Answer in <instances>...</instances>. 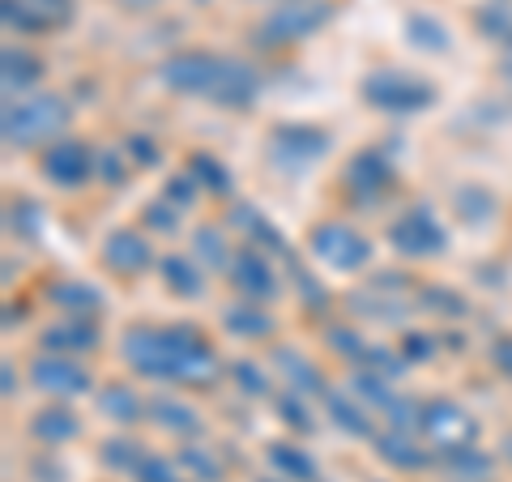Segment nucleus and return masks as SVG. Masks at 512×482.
Returning <instances> with one entry per match:
<instances>
[{
    "label": "nucleus",
    "instance_id": "9d476101",
    "mask_svg": "<svg viewBox=\"0 0 512 482\" xmlns=\"http://www.w3.org/2000/svg\"><path fill=\"white\" fill-rule=\"evenodd\" d=\"M30 380H35L43 393H60V397H77V393L90 389V376L60 355H39L30 363Z\"/></svg>",
    "mask_w": 512,
    "mask_h": 482
},
{
    "label": "nucleus",
    "instance_id": "f704fd0d",
    "mask_svg": "<svg viewBox=\"0 0 512 482\" xmlns=\"http://www.w3.org/2000/svg\"><path fill=\"white\" fill-rule=\"evenodd\" d=\"M235 376H239V389L244 393H265L269 384L261 376V367H252V363H235Z\"/></svg>",
    "mask_w": 512,
    "mask_h": 482
},
{
    "label": "nucleus",
    "instance_id": "6e6552de",
    "mask_svg": "<svg viewBox=\"0 0 512 482\" xmlns=\"http://www.w3.org/2000/svg\"><path fill=\"white\" fill-rule=\"evenodd\" d=\"M419 427L427 431V440L436 444V448H466L474 440V419L466 410L457 406V401H431V406L419 410Z\"/></svg>",
    "mask_w": 512,
    "mask_h": 482
},
{
    "label": "nucleus",
    "instance_id": "58836bf2",
    "mask_svg": "<svg viewBox=\"0 0 512 482\" xmlns=\"http://www.w3.org/2000/svg\"><path fill=\"white\" fill-rule=\"evenodd\" d=\"M384 410H389V419H393L397 427H414V406H410V401L393 397V401H389V406H384Z\"/></svg>",
    "mask_w": 512,
    "mask_h": 482
},
{
    "label": "nucleus",
    "instance_id": "c85d7f7f",
    "mask_svg": "<svg viewBox=\"0 0 512 482\" xmlns=\"http://www.w3.org/2000/svg\"><path fill=\"white\" fill-rule=\"evenodd\" d=\"M269 457H274V465H278V470H286V474H291V478H299V482H312V478H316V465H312L308 457H303L299 448L274 444V453H269Z\"/></svg>",
    "mask_w": 512,
    "mask_h": 482
},
{
    "label": "nucleus",
    "instance_id": "f3484780",
    "mask_svg": "<svg viewBox=\"0 0 512 482\" xmlns=\"http://www.w3.org/2000/svg\"><path fill=\"white\" fill-rule=\"evenodd\" d=\"M47 295H52V303L64 312H99L103 308V295L86 282H56Z\"/></svg>",
    "mask_w": 512,
    "mask_h": 482
},
{
    "label": "nucleus",
    "instance_id": "f8f14e48",
    "mask_svg": "<svg viewBox=\"0 0 512 482\" xmlns=\"http://www.w3.org/2000/svg\"><path fill=\"white\" fill-rule=\"evenodd\" d=\"M329 150V137L320 128H303V124H291V128H278L274 133V158L282 167H295V163H316L320 154Z\"/></svg>",
    "mask_w": 512,
    "mask_h": 482
},
{
    "label": "nucleus",
    "instance_id": "2f4dec72",
    "mask_svg": "<svg viewBox=\"0 0 512 482\" xmlns=\"http://www.w3.org/2000/svg\"><path fill=\"white\" fill-rule=\"evenodd\" d=\"M478 26H483L491 39H512V13H508V5H487L483 13H478Z\"/></svg>",
    "mask_w": 512,
    "mask_h": 482
},
{
    "label": "nucleus",
    "instance_id": "4468645a",
    "mask_svg": "<svg viewBox=\"0 0 512 482\" xmlns=\"http://www.w3.org/2000/svg\"><path fill=\"white\" fill-rule=\"evenodd\" d=\"M103 256H107V265L120 269V273H137V269H146V265L154 261V252H150L146 239H141V235H128V231L111 235Z\"/></svg>",
    "mask_w": 512,
    "mask_h": 482
},
{
    "label": "nucleus",
    "instance_id": "4c0bfd02",
    "mask_svg": "<svg viewBox=\"0 0 512 482\" xmlns=\"http://www.w3.org/2000/svg\"><path fill=\"white\" fill-rule=\"evenodd\" d=\"M184 465H188V470H197L205 482H214V478H218V465H214L210 457H205L201 448H188V453H184Z\"/></svg>",
    "mask_w": 512,
    "mask_h": 482
},
{
    "label": "nucleus",
    "instance_id": "dca6fc26",
    "mask_svg": "<svg viewBox=\"0 0 512 482\" xmlns=\"http://www.w3.org/2000/svg\"><path fill=\"white\" fill-rule=\"evenodd\" d=\"M389 163H384L380 154H359L355 163H350V188L363 192V197H376L380 188H389Z\"/></svg>",
    "mask_w": 512,
    "mask_h": 482
},
{
    "label": "nucleus",
    "instance_id": "0eeeda50",
    "mask_svg": "<svg viewBox=\"0 0 512 482\" xmlns=\"http://www.w3.org/2000/svg\"><path fill=\"white\" fill-rule=\"evenodd\" d=\"M389 239H393V248L397 252H406V256H440L444 244H448V235L436 218H431V210H406L402 218L389 227Z\"/></svg>",
    "mask_w": 512,
    "mask_h": 482
},
{
    "label": "nucleus",
    "instance_id": "a18cd8bd",
    "mask_svg": "<svg viewBox=\"0 0 512 482\" xmlns=\"http://www.w3.org/2000/svg\"><path fill=\"white\" fill-rule=\"evenodd\" d=\"M367 363H376V367H384V372H402V359H393V355H384V350H367V355H363Z\"/></svg>",
    "mask_w": 512,
    "mask_h": 482
},
{
    "label": "nucleus",
    "instance_id": "2eb2a0df",
    "mask_svg": "<svg viewBox=\"0 0 512 482\" xmlns=\"http://www.w3.org/2000/svg\"><path fill=\"white\" fill-rule=\"evenodd\" d=\"M43 346H47V355H56V350H94V346H99V329L86 325V320L52 325L43 333Z\"/></svg>",
    "mask_w": 512,
    "mask_h": 482
},
{
    "label": "nucleus",
    "instance_id": "412c9836",
    "mask_svg": "<svg viewBox=\"0 0 512 482\" xmlns=\"http://www.w3.org/2000/svg\"><path fill=\"white\" fill-rule=\"evenodd\" d=\"M406 35L414 47H423V52H448V30L436 18H427V13H414L406 22Z\"/></svg>",
    "mask_w": 512,
    "mask_h": 482
},
{
    "label": "nucleus",
    "instance_id": "6ab92c4d",
    "mask_svg": "<svg viewBox=\"0 0 512 482\" xmlns=\"http://www.w3.org/2000/svg\"><path fill=\"white\" fill-rule=\"evenodd\" d=\"M274 363L282 367V372L286 376H291V384H295V389H303V393H325V389H320V376H316V367L308 363V359H303L299 355V350H274Z\"/></svg>",
    "mask_w": 512,
    "mask_h": 482
},
{
    "label": "nucleus",
    "instance_id": "f03ea898",
    "mask_svg": "<svg viewBox=\"0 0 512 482\" xmlns=\"http://www.w3.org/2000/svg\"><path fill=\"white\" fill-rule=\"evenodd\" d=\"M158 82L175 94H205L222 107H248L256 99V73L248 64L214 52H180L158 64Z\"/></svg>",
    "mask_w": 512,
    "mask_h": 482
},
{
    "label": "nucleus",
    "instance_id": "49530a36",
    "mask_svg": "<svg viewBox=\"0 0 512 482\" xmlns=\"http://www.w3.org/2000/svg\"><path fill=\"white\" fill-rule=\"evenodd\" d=\"M427 355H431L427 337H406V359H427Z\"/></svg>",
    "mask_w": 512,
    "mask_h": 482
},
{
    "label": "nucleus",
    "instance_id": "4be33fe9",
    "mask_svg": "<svg viewBox=\"0 0 512 482\" xmlns=\"http://www.w3.org/2000/svg\"><path fill=\"white\" fill-rule=\"evenodd\" d=\"M150 414H154V423H163L167 431H201L197 414H192L188 406H180V401H171V397H154Z\"/></svg>",
    "mask_w": 512,
    "mask_h": 482
},
{
    "label": "nucleus",
    "instance_id": "79ce46f5",
    "mask_svg": "<svg viewBox=\"0 0 512 482\" xmlns=\"http://www.w3.org/2000/svg\"><path fill=\"white\" fill-rule=\"evenodd\" d=\"M167 210H171V205H150V210H146V222H150V227H158V231H171V227H175V218H171Z\"/></svg>",
    "mask_w": 512,
    "mask_h": 482
},
{
    "label": "nucleus",
    "instance_id": "8fccbe9b",
    "mask_svg": "<svg viewBox=\"0 0 512 482\" xmlns=\"http://www.w3.org/2000/svg\"><path fill=\"white\" fill-rule=\"evenodd\" d=\"M500 69H504V77H508V82H512V52L504 56V64H500Z\"/></svg>",
    "mask_w": 512,
    "mask_h": 482
},
{
    "label": "nucleus",
    "instance_id": "de8ad7c7",
    "mask_svg": "<svg viewBox=\"0 0 512 482\" xmlns=\"http://www.w3.org/2000/svg\"><path fill=\"white\" fill-rule=\"evenodd\" d=\"M103 180H111V184L124 180V171L116 167V154H103Z\"/></svg>",
    "mask_w": 512,
    "mask_h": 482
},
{
    "label": "nucleus",
    "instance_id": "09e8293b",
    "mask_svg": "<svg viewBox=\"0 0 512 482\" xmlns=\"http://www.w3.org/2000/svg\"><path fill=\"white\" fill-rule=\"evenodd\" d=\"M128 9H150V5H158V0H124Z\"/></svg>",
    "mask_w": 512,
    "mask_h": 482
},
{
    "label": "nucleus",
    "instance_id": "e433bc0d",
    "mask_svg": "<svg viewBox=\"0 0 512 482\" xmlns=\"http://www.w3.org/2000/svg\"><path fill=\"white\" fill-rule=\"evenodd\" d=\"M329 342L333 346H338V355H367V350H363V342H359V337L355 333H350V329H329Z\"/></svg>",
    "mask_w": 512,
    "mask_h": 482
},
{
    "label": "nucleus",
    "instance_id": "9b49d317",
    "mask_svg": "<svg viewBox=\"0 0 512 482\" xmlns=\"http://www.w3.org/2000/svg\"><path fill=\"white\" fill-rule=\"evenodd\" d=\"M73 18V0H5V22L18 30H52Z\"/></svg>",
    "mask_w": 512,
    "mask_h": 482
},
{
    "label": "nucleus",
    "instance_id": "a211bd4d",
    "mask_svg": "<svg viewBox=\"0 0 512 482\" xmlns=\"http://www.w3.org/2000/svg\"><path fill=\"white\" fill-rule=\"evenodd\" d=\"M325 406L333 414V423L346 427L350 436H372V419H367V410L355 406V401H346L342 393H325Z\"/></svg>",
    "mask_w": 512,
    "mask_h": 482
},
{
    "label": "nucleus",
    "instance_id": "423d86ee",
    "mask_svg": "<svg viewBox=\"0 0 512 482\" xmlns=\"http://www.w3.org/2000/svg\"><path fill=\"white\" fill-rule=\"evenodd\" d=\"M312 252L329 269H359V265H367V256H372L367 239L359 231H350L346 222H325V227H316L312 231Z\"/></svg>",
    "mask_w": 512,
    "mask_h": 482
},
{
    "label": "nucleus",
    "instance_id": "5701e85b",
    "mask_svg": "<svg viewBox=\"0 0 512 482\" xmlns=\"http://www.w3.org/2000/svg\"><path fill=\"white\" fill-rule=\"evenodd\" d=\"M444 470L453 478H461V482H474V478H483L491 470V461L466 444V448H448V453H444Z\"/></svg>",
    "mask_w": 512,
    "mask_h": 482
},
{
    "label": "nucleus",
    "instance_id": "cd10ccee",
    "mask_svg": "<svg viewBox=\"0 0 512 482\" xmlns=\"http://www.w3.org/2000/svg\"><path fill=\"white\" fill-rule=\"evenodd\" d=\"M227 329L239 333V337H265L269 329H274V320H269L265 312H256V308H231L227 312Z\"/></svg>",
    "mask_w": 512,
    "mask_h": 482
},
{
    "label": "nucleus",
    "instance_id": "b1692460",
    "mask_svg": "<svg viewBox=\"0 0 512 482\" xmlns=\"http://www.w3.org/2000/svg\"><path fill=\"white\" fill-rule=\"evenodd\" d=\"M35 436L43 444H64V440L77 436V419H73L69 410H43L39 419H35Z\"/></svg>",
    "mask_w": 512,
    "mask_h": 482
},
{
    "label": "nucleus",
    "instance_id": "7ed1b4c3",
    "mask_svg": "<svg viewBox=\"0 0 512 482\" xmlns=\"http://www.w3.org/2000/svg\"><path fill=\"white\" fill-rule=\"evenodd\" d=\"M64 124H69V107H64L60 99H52V94L26 99V103H9L5 120H0L9 146H35V141L56 137Z\"/></svg>",
    "mask_w": 512,
    "mask_h": 482
},
{
    "label": "nucleus",
    "instance_id": "393cba45",
    "mask_svg": "<svg viewBox=\"0 0 512 482\" xmlns=\"http://www.w3.org/2000/svg\"><path fill=\"white\" fill-rule=\"evenodd\" d=\"M99 410L107 414V419H120V423H133L141 414V401L133 389H120V384H111V389L99 393Z\"/></svg>",
    "mask_w": 512,
    "mask_h": 482
},
{
    "label": "nucleus",
    "instance_id": "c756f323",
    "mask_svg": "<svg viewBox=\"0 0 512 482\" xmlns=\"http://www.w3.org/2000/svg\"><path fill=\"white\" fill-rule=\"evenodd\" d=\"M491 210H495L491 192H483V188H461L457 192V214H466L470 222H487Z\"/></svg>",
    "mask_w": 512,
    "mask_h": 482
},
{
    "label": "nucleus",
    "instance_id": "c9c22d12",
    "mask_svg": "<svg viewBox=\"0 0 512 482\" xmlns=\"http://www.w3.org/2000/svg\"><path fill=\"white\" fill-rule=\"evenodd\" d=\"M137 478H141V482H180V478H175V474H171V465H167V461H158V457H154V461H150V457H146V461H141V470H137Z\"/></svg>",
    "mask_w": 512,
    "mask_h": 482
},
{
    "label": "nucleus",
    "instance_id": "ddd939ff",
    "mask_svg": "<svg viewBox=\"0 0 512 482\" xmlns=\"http://www.w3.org/2000/svg\"><path fill=\"white\" fill-rule=\"evenodd\" d=\"M231 273H235V286H239V291L252 295V299H274V295H278L274 273H269V265H265L256 252H239L235 265H231Z\"/></svg>",
    "mask_w": 512,
    "mask_h": 482
},
{
    "label": "nucleus",
    "instance_id": "aec40b11",
    "mask_svg": "<svg viewBox=\"0 0 512 482\" xmlns=\"http://www.w3.org/2000/svg\"><path fill=\"white\" fill-rule=\"evenodd\" d=\"M39 73H43V64L30 56V52H5V90H26V86H35L39 82Z\"/></svg>",
    "mask_w": 512,
    "mask_h": 482
},
{
    "label": "nucleus",
    "instance_id": "f257e3e1",
    "mask_svg": "<svg viewBox=\"0 0 512 482\" xmlns=\"http://www.w3.org/2000/svg\"><path fill=\"white\" fill-rule=\"evenodd\" d=\"M124 359L137 367L141 376L154 380H192V384H210L218 372L214 350L201 342L192 329H146L133 325L124 333Z\"/></svg>",
    "mask_w": 512,
    "mask_h": 482
},
{
    "label": "nucleus",
    "instance_id": "7c9ffc66",
    "mask_svg": "<svg viewBox=\"0 0 512 482\" xmlns=\"http://www.w3.org/2000/svg\"><path fill=\"white\" fill-rule=\"evenodd\" d=\"M103 461L111 465V470H141V457L137 453V444H128V440H111V444H103Z\"/></svg>",
    "mask_w": 512,
    "mask_h": 482
},
{
    "label": "nucleus",
    "instance_id": "39448f33",
    "mask_svg": "<svg viewBox=\"0 0 512 482\" xmlns=\"http://www.w3.org/2000/svg\"><path fill=\"white\" fill-rule=\"evenodd\" d=\"M329 18H333L329 0H286V5H278L261 22V43H295V39H308L312 30H320Z\"/></svg>",
    "mask_w": 512,
    "mask_h": 482
},
{
    "label": "nucleus",
    "instance_id": "ea45409f",
    "mask_svg": "<svg viewBox=\"0 0 512 482\" xmlns=\"http://www.w3.org/2000/svg\"><path fill=\"white\" fill-rule=\"evenodd\" d=\"M192 192H197L192 175H175V180L167 184V197H171V201H192Z\"/></svg>",
    "mask_w": 512,
    "mask_h": 482
},
{
    "label": "nucleus",
    "instance_id": "473e14b6",
    "mask_svg": "<svg viewBox=\"0 0 512 482\" xmlns=\"http://www.w3.org/2000/svg\"><path fill=\"white\" fill-rule=\"evenodd\" d=\"M197 252H201L214 269L227 265V248H222V235H218L214 227H201V231H197Z\"/></svg>",
    "mask_w": 512,
    "mask_h": 482
},
{
    "label": "nucleus",
    "instance_id": "a878e982",
    "mask_svg": "<svg viewBox=\"0 0 512 482\" xmlns=\"http://www.w3.org/2000/svg\"><path fill=\"white\" fill-rule=\"evenodd\" d=\"M163 273H167V286L175 295H188V299H197L201 295V278H197V269H192L184 256H167L163 261Z\"/></svg>",
    "mask_w": 512,
    "mask_h": 482
},
{
    "label": "nucleus",
    "instance_id": "20e7f679",
    "mask_svg": "<svg viewBox=\"0 0 512 482\" xmlns=\"http://www.w3.org/2000/svg\"><path fill=\"white\" fill-rule=\"evenodd\" d=\"M363 99L380 111H419L436 99V90L419 77H410L406 69H380L363 82Z\"/></svg>",
    "mask_w": 512,
    "mask_h": 482
},
{
    "label": "nucleus",
    "instance_id": "bb28decb",
    "mask_svg": "<svg viewBox=\"0 0 512 482\" xmlns=\"http://www.w3.org/2000/svg\"><path fill=\"white\" fill-rule=\"evenodd\" d=\"M380 457L393 461V465H406V470H419V465L427 461L423 448H414L406 436H384L380 440Z\"/></svg>",
    "mask_w": 512,
    "mask_h": 482
},
{
    "label": "nucleus",
    "instance_id": "37998d69",
    "mask_svg": "<svg viewBox=\"0 0 512 482\" xmlns=\"http://www.w3.org/2000/svg\"><path fill=\"white\" fill-rule=\"evenodd\" d=\"M495 367L512 380V337H504V342H495Z\"/></svg>",
    "mask_w": 512,
    "mask_h": 482
},
{
    "label": "nucleus",
    "instance_id": "72a5a7b5",
    "mask_svg": "<svg viewBox=\"0 0 512 482\" xmlns=\"http://www.w3.org/2000/svg\"><path fill=\"white\" fill-rule=\"evenodd\" d=\"M192 171H197L201 180L210 184V188H218V192H227V188H231V180H227V167H218L210 154H197V158H192Z\"/></svg>",
    "mask_w": 512,
    "mask_h": 482
},
{
    "label": "nucleus",
    "instance_id": "a19ab883",
    "mask_svg": "<svg viewBox=\"0 0 512 482\" xmlns=\"http://www.w3.org/2000/svg\"><path fill=\"white\" fill-rule=\"evenodd\" d=\"M282 419H286V423H295L299 431H312V423L303 419V406H299L295 397H286V401H282Z\"/></svg>",
    "mask_w": 512,
    "mask_h": 482
},
{
    "label": "nucleus",
    "instance_id": "1a4fd4ad",
    "mask_svg": "<svg viewBox=\"0 0 512 482\" xmlns=\"http://www.w3.org/2000/svg\"><path fill=\"white\" fill-rule=\"evenodd\" d=\"M43 171H47V180H52V184L77 188V184L90 180L94 158H90V150L82 146V141H56V146L43 154Z\"/></svg>",
    "mask_w": 512,
    "mask_h": 482
},
{
    "label": "nucleus",
    "instance_id": "c03bdc74",
    "mask_svg": "<svg viewBox=\"0 0 512 482\" xmlns=\"http://www.w3.org/2000/svg\"><path fill=\"white\" fill-rule=\"evenodd\" d=\"M128 150H133V154L141 158V163H158V150L150 146L146 137H128Z\"/></svg>",
    "mask_w": 512,
    "mask_h": 482
}]
</instances>
